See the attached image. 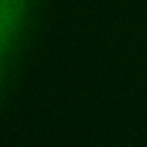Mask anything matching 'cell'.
<instances>
[{"mask_svg":"<svg viewBox=\"0 0 147 147\" xmlns=\"http://www.w3.org/2000/svg\"><path fill=\"white\" fill-rule=\"evenodd\" d=\"M26 2L27 0H0V65L20 27Z\"/></svg>","mask_w":147,"mask_h":147,"instance_id":"6da1fadb","label":"cell"}]
</instances>
